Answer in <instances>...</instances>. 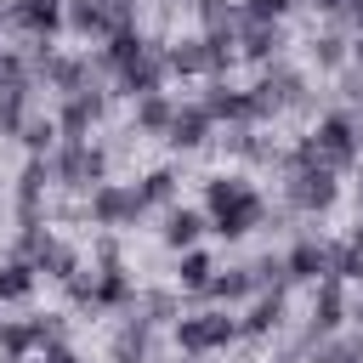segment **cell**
<instances>
[{
    "label": "cell",
    "mask_w": 363,
    "mask_h": 363,
    "mask_svg": "<svg viewBox=\"0 0 363 363\" xmlns=\"http://www.w3.org/2000/svg\"><path fill=\"white\" fill-rule=\"evenodd\" d=\"M204 216H210V233L238 244L250 238L255 227H267L272 204L261 199V187L244 176V170H221V176H204Z\"/></svg>",
    "instance_id": "obj_1"
},
{
    "label": "cell",
    "mask_w": 363,
    "mask_h": 363,
    "mask_svg": "<svg viewBox=\"0 0 363 363\" xmlns=\"http://www.w3.org/2000/svg\"><path fill=\"white\" fill-rule=\"evenodd\" d=\"M170 335H176V346H182L187 357H210V352H227L233 340H244L233 306H193V312L176 318Z\"/></svg>",
    "instance_id": "obj_2"
},
{
    "label": "cell",
    "mask_w": 363,
    "mask_h": 363,
    "mask_svg": "<svg viewBox=\"0 0 363 363\" xmlns=\"http://www.w3.org/2000/svg\"><path fill=\"white\" fill-rule=\"evenodd\" d=\"M45 164H51V182H57L62 193H79V199H91V187L113 182L102 142H57V153H51Z\"/></svg>",
    "instance_id": "obj_3"
},
{
    "label": "cell",
    "mask_w": 363,
    "mask_h": 363,
    "mask_svg": "<svg viewBox=\"0 0 363 363\" xmlns=\"http://www.w3.org/2000/svg\"><path fill=\"white\" fill-rule=\"evenodd\" d=\"M306 136H312V147H318V164H323V170H335V176H346V170L363 159V142H357V113H346V108L318 113V125H312Z\"/></svg>",
    "instance_id": "obj_4"
},
{
    "label": "cell",
    "mask_w": 363,
    "mask_h": 363,
    "mask_svg": "<svg viewBox=\"0 0 363 363\" xmlns=\"http://www.w3.org/2000/svg\"><path fill=\"white\" fill-rule=\"evenodd\" d=\"M0 23L23 45H57V34H68V0H6Z\"/></svg>",
    "instance_id": "obj_5"
},
{
    "label": "cell",
    "mask_w": 363,
    "mask_h": 363,
    "mask_svg": "<svg viewBox=\"0 0 363 363\" xmlns=\"http://www.w3.org/2000/svg\"><path fill=\"white\" fill-rule=\"evenodd\" d=\"M340 204V176L323 164H295L284 170V210L289 216H323Z\"/></svg>",
    "instance_id": "obj_6"
},
{
    "label": "cell",
    "mask_w": 363,
    "mask_h": 363,
    "mask_svg": "<svg viewBox=\"0 0 363 363\" xmlns=\"http://www.w3.org/2000/svg\"><path fill=\"white\" fill-rule=\"evenodd\" d=\"M255 91V102H261V113L267 119H278V113H295V108H312V85H306V74L295 68V62H267L261 68V79L250 85Z\"/></svg>",
    "instance_id": "obj_7"
},
{
    "label": "cell",
    "mask_w": 363,
    "mask_h": 363,
    "mask_svg": "<svg viewBox=\"0 0 363 363\" xmlns=\"http://www.w3.org/2000/svg\"><path fill=\"white\" fill-rule=\"evenodd\" d=\"M142 216H147V204H142L136 182H102V187H91V199H85V221L102 227V233H130Z\"/></svg>",
    "instance_id": "obj_8"
},
{
    "label": "cell",
    "mask_w": 363,
    "mask_h": 363,
    "mask_svg": "<svg viewBox=\"0 0 363 363\" xmlns=\"http://www.w3.org/2000/svg\"><path fill=\"white\" fill-rule=\"evenodd\" d=\"M108 96H113V91H74V96H57V130H62V142H91V130L108 119Z\"/></svg>",
    "instance_id": "obj_9"
},
{
    "label": "cell",
    "mask_w": 363,
    "mask_h": 363,
    "mask_svg": "<svg viewBox=\"0 0 363 363\" xmlns=\"http://www.w3.org/2000/svg\"><path fill=\"white\" fill-rule=\"evenodd\" d=\"M346 318H352L346 284H340V278H323V284H312V312H306V335H312V340H329V335H340V329H346Z\"/></svg>",
    "instance_id": "obj_10"
},
{
    "label": "cell",
    "mask_w": 363,
    "mask_h": 363,
    "mask_svg": "<svg viewBox=\"0 0 363 363\" xmlns=\"http://www.w3.org/2000/svg\"><path fill=\"white\" fill-rule=\"evenodd\" d=\"M210 136H216V119H210L204 102L193 96V102L176 108V119H170V130H164V147H170V153H199V147H210Z\"/></svg>",
    "instance_id": "obj_11"
},
{
    "label": "cell",
    "mask_w": 363,
    "mask_h": 363,
    "mask_svg": "<svg viewBox=\"0 0 363 363\" xmlns=\"http://www.w3.org/2000/svg\"><path fill=\"white\" fill-rule=\"evenodd\" d=\"M284 278L289 284H323L329 278V238H318V233L295 238L284 250Z\"/></svg>",
    "instance_id": "obj_12"
},
{
    "label": "cell",
    "mask_w": 363,
    "mask_h": 363,
    "mask_svg": "<svg viewBox=\"0 0 363 363\" xmlns=\"http://www.w3.org/2000/svg\"><path fill=\"white\" fill-rule=\"evenodd\" d=\"M164 79H170V62H164V40H153V45H147V57L113 79V91L136 102V96H153V91H164Z\"/></svg>",
    "instance_id": "obj_13"
},
{
    "label": "cell",
    "mask_w": 363,
    "mask_h": 363,
    "mask_svg": "<svg viewBox=\"0 0 363 363\" xmlns=\"http://www.w3.org/2000/svg\"><path fill=\"white\" fill-rule=\"evenodd\" d=\"M289 289H261L244 312H238V329H244V340H267V335H278L284 329V318H289V301H284Z\"/></svg>",
    "instance_id": "obj_14"
},
{
    "label": "cell",
    "mask_w": 363,
    "mask_h": 363,
    "mask_svg": "<svg viewBox=\"0 0 363 363\" xmlns=\"http://www.w3.org/2000/svg\"><path fill=\"white\" fill-rule=\"evenodd\" d=\"M284 23H261V17H244V28H238V57L244 62H255V68H267V62H278L284 57Z\"/></svg>",
    "instance_id": "obj_15"
},
{
    "label": "cell",
    "mask_w": 363,
    "mask_h": 363,
    "mask_svg": "<svg viewBox=\"0 0 363 363\" xmlns=\"http://www.w3.org/2000/svg\"><path fill=\"white\" fill-rule=\"evenodd\" d=\"M45 352V329L40 318H0V363H17V357H40Z\"/></svg>",
    "instance_id": "obj_16"
},
{
    "label": "cell",
    "mask_w": 363,
    "mask_h": 363,
    "mask_svg": "<svg viewBox=\"0 0 363 363\" xmlns=\"http://www.w3.org/2000/svg\"><path fill=\"white\" fill-rule=\"evenodd\" d=\"M147 45H153V40H147V34H142V23H136V28H119L113 40H102V45H96V57H102L108 79H119L125 68H136V62L147 57Z\"/></svg>",
    "instance_id": "obj_17"
},
{
    "label": "cell",
    "mask_w": 363,
    "mask_h": 363,
    "mask_svg": "<svg viewBox=\"0 0 363 363\" xmlns=\"http://www.w3.org/2000/svg\"><path fill=\"white\" fill-rule=\"evenodd\" d=\"M176 96L170 91H153V96H136L130 102V136H159L164 142V130H170V119H176Z\"/></svg>",
    "instance_id": "obj_18"
},
{
    "label": "cell",
    "mask_w": 363,
    "mask_h": 363,
    "mask_svg": "<svg viewBox=\"0 0 363 363\" xmlns=\"http://www.w3.org/2000/svg\"><path fill=\"white\" fill-rule=\"evenodd\" d=\"M210 233V216L204 210H187V204H176V210H164V227H159V244L164 250H199V238Z\"/></svg>",
    "instance_id": "obj_19"
},
{
    "label": "cell",
    "mask_w": 363,
    "mask_h": 363,
    "mask_svg": "<svg viewBox=\"0 0 363 363\" xmlns=\"http://www.w3.org/2000/svg\"><path fill=\"white\" fill-rule=\"evenodd\" d=\"M306 57H312L318 74H346V68H352V40H346L340 28H312Z\"/></svg>",
    "instance_id": "obj_20"
},
{
    "label": "cell",
    "mask_w": 363,
    "mask_h": 363,
    "mask_svg": "<svg viewBox=\"0 0 363 363\" xmlns=\"http://www.w3.org/2000/svg\"><path fill=\"white\" fill-rule=\"evenodd\" d=\"M216 272H221V267H216L210 250H182V261H176V289H182V301H199V306H204V289H210Z\"/></svg>",
    "instance_id": "obj_21"
},
{
    "label": "cell",
    "mask_w": 363,
    "mask_h": 363,
    "mask_svg": "<svg viewBox=\"0 0 363 363\" xmlns=\"http://www.w3.org/2000/svg\"><path fill=\"white\" fill-rule=\"evenodd\" d=\"M136 278L130 267H96V312H130L136 306Z\"/></svg>",
    "instance_id": "obj_22"
},
{
    "label": "cell",
    "mask_w": 363,
    "mask_h": 363,
    "mask_svg": "<svg viewBox=\"0 0 363 363\" xmlns=\"http://www.w3.org/2000/svg\"><path fill=\"white\" fill-rule=\"evenodd\" d=\"M113 363H153V323L125 312V323L113 329Z\"/></svg>",
    "instance_id": "obj_23"
},
{
    "label": "cell",
    "mask_w": 363,
    "mask_h": 363,
    "mask_svg": "<svg viewBox=\"0 0 363 363\" xmlns=\"http://www.w3.org/2000/svg\"><path fill=\"white\" fill-rule=\"evenodd\" d=\"M136 193H142V204H147V210H176L182 170H176V164H153V170H142V176H136Z\"/></svg>",
    "instance_id": "obj_24"
},
{
    "label": "cell",
    "mask_w": 363,
    "mask_h": 363,
    "mask_svg": "<svg viewBox=\"0 0 363 363\" xmlns=\"http://www.w3.org/2000/svg\"><path fill=\"white\" fill-rule=\"evenodd\" d=\"M261 289H255V278H250V261L244 267H221L216 278H210V289H204V301L210 306H238V301H255Z\"/></svg>",
    "instance_id": "obj_25"
},
{
    "label": "cell",
    "mask_w": 363,
    "mask_h": 363,
    "mask_svg": "<svg viewBox=\"0 0 363 363\" xmlns=\"http://www.w3.org/2000/svg\"><path fill=\"white\" fill-rule=\"evenodd\" d=\"M34 289H40L34 261L6 255V261H0V306H23V301H34Z\"/></svg>",
    "instance_id": "obj_26"
},
{
    "label": "cell",
    "mask_w": 363,
    "mask_h": 363,
    "mask_svg": "<svg viewBox=\"0 0 363 363\" xmlns=\"http://www.w3.org/2000/svg\"><path fill=\"white\" fill-rule=\"evenodd\" d=\"M130 312H136V318H147L153 329H164V323L176 329V318H182L187 306H182V289H142Z\"/></svg>",
    "instance_id": "obj_27"
},
{
    "label": "cell",
    "mask_w": 363,
    "mask_h": 363,
    "mask_svg": "<svg viewBox=\"0 0 363 363\" xmlns=\"http://www.w3.org/2000/svg\"><path fill=\"white\" fill-rule=\"evenodd\" d=\"M193 11H199V34H233V40H238V28L250 17L238 0H199Z\"/></svg>",
    "instance_id": "obj_28"
},
{
    "label": "cell",
    "mask_w": 363,
    "mask_h": 363,
    "mask_svg": "<svg viewBox=\"0 0 363 363\" xmlns=\"http://www.w3.org/2000/svg\"><path fill=\"white\" fill-rule=\"evenodd\" d=\"M17 142L28 147V159H51V153H57V142H62L57 113H28V125H23V136H17Z\"/></svg>",
    "instance_id": "obj_29"
},
{
    "label": "cell",
    "mask_w": 363,
    "mask_h": 363,
    "mask_svg": "<svg viewBox=\"0 0 363 363\" xmlns=\"http://www.w3.org/2000/svg\"><path fill=\"white\" fill-rule=\"evenodd\" d=\"M329 278L363 284V250H357L352 238H329Z\"/></svg>",
    "instance_id": "obj_30"
},
{
    "label": "cell",
    "mask_w": 363,
    "mask_h": 363,
    "mask_svg": "<svg viewBox=\"0 0 363 363\" xmlns=\"http://www.w3.org/2000/svg\"><path fill=\"white\" fill-rule=\"evenodd\" d=\"M34 102V91H0V136H23V125H28V108Z\"/></svg>",
    "instance_id": "obj_31"
},
{
    "label": "cell",
    "mask_w": 363,
    "mask_h": 363,
    "mask_svg": "<svg viewBox=\"0 0 363 363\" xmlns=\"http://www.w3.org/2000/svg\"><path fill=\"white\" fill-rule=\"evenodd\" d=\"M62 295H68L74 312H96V267H79V272L62 284Z\"/></svg>",
    "instance_id": "obj_32"
},
{
    "label": "cell",
    "mask_w": 363,
    "mask_h": 363,
    "mask_svg": "<svg viewBox=\"0 0 363 363\" xmlns=\"http://www.w3.org/2000/svg\"><path fill=\"white\" fill-rule=\"evenodd\" d=\"M91 267H125V244H119V233H102V238L91 244Z\"/></svg>",
    "instance_id": "obj_33"
},
{
    "label": "cell",
    "mask_w": 363,
    "mask_h": 363,
    "mask_svg": "<svg viewBox=\"0 0 363 363\" xmlns=\"http://www.w3.org/2000/svg\"><path fill=\"white\" fill-rule=\"evenodd\" d=\"M238 6H244L250 17H261V23H284V17H289L301 0H238Z\"/></svg>",
    "instance_id": "obj_34"
},
{
    "label": "cell",
    "mask_w": 363,
    "mask_h": 363,
    "mask_svg": "<svg viewBox=\"0 0 363 363\" xmlns=\"http://www.w3.org/2000/svg\"><path fill=\"white\" fill-rule=\"evenodd\" d=\"M40 363H79V352H74L68 340H57V346H45V352H40Z\"/></svg>",
    "instance_id": "obj_35"
},
{
    "label": "cell",
    "mask_w": 363,
    "mask_h": 363,
    "mask_svg": "<svg viewBox=\"0 0 363 363\" xmlns=\"http://www.w3.org/2000/svg\"><path fill=\"white\" fill-rule=\"evenodd\" d=\"M301 6H312V11H318V17H329V23H335V17H340V6H346V0H301Z\"/></svg>",
    "instance_id": "obj_36"
},
{
    "label": "cell",
    "mask_w": 363,
    "mask_h": 363,
    "mask_svg": "<svg viewBox=\"0 0 363 363\" xmlns=\"http://www.w3.org/2000/svg\"><path fill=\"white\" fill-rule=\"evenodd\" d=\"M346 238H352V244H357V250H363V216H357V221H352V233H346Z\"/></svg>",
    "instance_id": "obj_37"
},
{
    "label": "cell",
    "mask_w": 363,
    "mask_h": 363,
    "mask_svg": "<svg viewBox=\"0 0 363 363\" xmlns=\"http://www.w3.org/2000/svg\"><path fill=\"white\" fill-rule=\"evenodd\" d=\"M352 68L363 74V40H352Z\"/></svg>",
    "instance_id": "obj_38"
},
{
    "label": "cell",
    "mask_w": 363,
    "mask_h": 363,
    "mask_svg": "<svg viewBox=\"0 0 363 363\" xmlns=\"http://www.w3.org/2000/svg\"><path fill=\"white\" fill-rule=\"evenodd\" d=\"M352 318L363 323V284H357V301H352Z\"/></svg>",
    "instance_id": "obj_39"
},
{
    "label": "cell",
    "mask_w": 363,
    "mask_h": 363,
    "mask_svg": "<svg viewBox=\"0 0 363 363\" xmlns=\"http://www.w3.org/2000/svg\"><path fill=\"white\" fill-rule=\"evenodd\" d=\"M352 199H357V216H363V176H357V187H352Z\"/></svg>",
    "instance_id": "obj_40"
},
{
    "label": "cell",
    "mask_w": 363,
    "mask_h": 363,
    "mask_svg": "<svg viewBox=\"0 0 363 363\" xmlns=\"http://www.w3.org/2000/svg\"><path fill=\"white\" fill-rule=\"evenodd\" d=\"M357 142H363V119H357Z\"/></svg>",
    "instance_id": "obj_41"
},
{
    "label": "cell",
    "mask_w": 363,
    "mask_h": 363,
    "mask_svg": "<svg viewBox=\"0 0 363 363\" xmlns=\"http://www.w3.org/2000/svg\"><path fill=\"white\" fill-rule=\"evenodd\" d=\"M346 6H363V0H346Z\"/></svg>",
    "instance_id": "obj_42"
},
{
    "label": "cell",
    "mask_w": 363,
    "mask_h": 363,
    "mask_svg": "<svg viewBox=\"0 0 363 363\" xmlns=\"http://www.w3.org/2000/svg\"><path fill=\"white\" fill-rule=\"evenodd\" d=\"M187 6H199V0H187Z\"/></svg>",
    "instance_id": "obj_43"
}]
</instances>
